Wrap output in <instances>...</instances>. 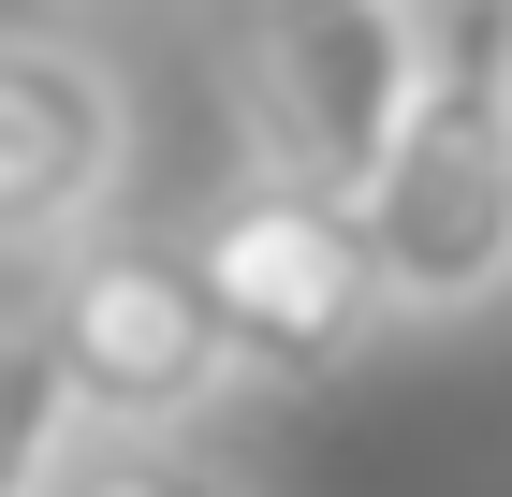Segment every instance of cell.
<instances>
[{
  "label": "cell",
  "instance_id": "cell-1",
  "mask_svg": "<svg viewBox=\"0 0 512 497\" xmlns=\"http://www.w3.org/2000/svg\"><path fill=\"white\" fill-rule=\"evenodd\" d=\"M381 322H483L512 293V15L425 0V74L352 191Z\"/></svg>",
  "mask_w": 512,
  "mask_h": 497
},
{
  "label": "cell",
  "instance_id": "cell-2",
  "mask_svg": "<svg viewBox=\"0 0 512 497\" xmlns=\"http://www.w3.org/2000/svg\"><path fill=\"white\" fill-rule=\"evenodd\" d=\"M205 44H220V103L249 132V176L352 205L410 74H425V0H220Z\"/></svg>",
  "mask_w": 512,
  "mask_h": 497
},
{
  "label": "cell",
  "instance_id": "cell-3",
  "mask_svg": "<svg viewBox=\"0 0 512 497\" xmlns=\"http://www.w3.org/2000/svg\"><path fill=\"white\" fill-rule=\"evenodd\" d=\"M30 322L59 351V381H74L88 439H191L235 395V337H220L176 234H88Z\"/></svg>",
  "mask_w": 512,
  "mask_h": 497
},
{
  "label": "cell",
  "instance_id": "cell-4",
  "mask_svg": "<svg viewBox=\"0 0 512 497\" xmlns=\"http://www.w3.org/2000/svg\"><path fill=\"white\" fill-rule=\"evenodd\" d=\"M176 249H191L220 337H235V381H337V366L381 351V264H366V234H352L337 191L249 176V191H220Z\"/></svg>",
  "mask_w": 512,
  "mask_h": 497
},
{
  "label": "cell",
  "instance_id": "cell-5",
  "mask_svg": "<svg viewBox=\"0 0 512 497\" xmlns=\"http://www.w3.org/2000/svg\"><path fill=\"white\" fill-rule=\"evenodd\" d=\"M132 176V88L74 30H0V249H59Z\"/></svg>",
  "mask_w": 512,
  "mask_h": 497
},
{
  "label": "cell",
  "instance_id": "cell-6",
  "mask_svg": "<svg viewBox=\"0 0 512 497\" xmlns=\"http://www.w3.org/2000/svg\"><path fill=\"white\" fill-rule=\"evenodd\" d=\"M88 454V410L59 381V351H44L30 307H0V497H59Z\"/></svg>",
  "mask_w": 512,
  "mask_h": 497
},
{
  "label": "cell",
  "instance_id": "cell-7",
  "mask_svg": "<svg viewBox=\"0 0 512 497\" xmlns=\"http://www.w3.org/2000/svg\"><path fill=\"white\" fill-rule=\"evenodd\" d=\"M59 497H249V483L220 454H191V439H103V454H74Z\"/></svg>",
  "mask_w": 512,
  "mask_h": 497
},
{
  "label": "cell",
  "instance_id": "cell-8",
  "mask_svg": "<svg viewBox=\"0 0 512 497\" xmlns=\"http://www.w3.org/2000/svg\"><path fill=\"white\" fill-rule=\"evenodd\" d=\"M498 15H512V0H498Z\"/></svg>",
  "mask_w": 512,
  "mask_h": 497
}]
</instances>
